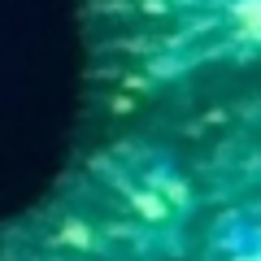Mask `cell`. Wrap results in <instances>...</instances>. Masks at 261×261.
Returning <instances> with one entry per match:
<instances>
[{"mask_svg":"<svg viewBox=\"0 0 261 261\" xmlns=\"http://www.w3.org/2000/svg\"><path fill=\"white\" fill-rule=\"evenodd\" d=\"M235 22H240L244 39L257 35V0H240V5H235Z\"/></svg>","mask_w":261,"mask_h":261,"instance_id":"1","label":"cell"}]
</instances>
